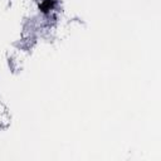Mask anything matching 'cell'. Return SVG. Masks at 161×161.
<instances>
[{
    "label": "cell",
    "instance_id": "obj_1",
    "mask_svg": "<svg viewBox=\"0 0 161 161\" xmlns=\"http://www.w3.org/2000/svg\"><path fill=\"white\" fill-rule=\"evenodd\" d=\"M53 5H54V2H53V0H43V2L40 3L39 8L43 13H47L53 8Z\"/></svg>",
    "mask_w": 161,
    "mask_h": 161
}]
</instances>
